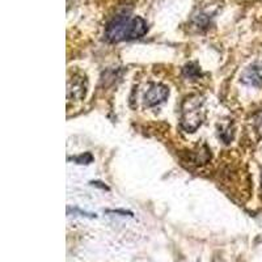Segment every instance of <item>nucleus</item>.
<instances>
[{"instance_id":"nucleus-5","label":"nucleus","mask_w":262,"mask_h":262,"mask_svg":"<svg viewBox=\"0 0 262 262\" xmlns=\"http://www.w3.org/2000/svg\"><path fill=\"white\" fill-rule=\"evenodd\" d=\"M184 71H185V75H186L188 78H196V76L201 74L200 69L194 64L186 66V67L184 69Z\"/></svg>"},{"instance_id":"nucleus-4","label":"nucleus","mask_w":262,"mask_h":262,"mask_svg":"<svg viewBox=\"0 0 262 262\" xmlns=\"http://www.w3.org/2000/svg\"><path fill=\"white\" fill-rule=\"evenodd\" d=\"M242 81L252 86H262V60L250 66L242 75Z\"/></svg>"},{"instance_id":"nucleus-3","label":"nucleus","mask_w":262,"mask_h":262,"mask_svg":"<svg viewBox=\"0 0 262 262\" xmlns=\"http://www.w3.org/2000/svg\"><path fill=\"white\" fill-rule=\"evenodd\" d=\"M168 96H169V90L167 86L161 85V84H155L144 95V102H146L147 106H155V105L165 101Z\"/></svg>"},{"instance_id":"nucleus-2","label":"nucleus","mask_w":262,"mask_h":262,"mask_svg":"<svg viewBox=\"0 0 262 262\" xmlns=\"http://www.w3.org/2000/svg\"><path fill=\"white\" fill-rule=\"evenodd\" d=\"M205 111H203V100L200 96H190L185 98L181 107V126L185 131L194 133L202 125Z\"/></svg>"},{"instance_id":"nucleus-1","label":"nucleus","mask_w":262,"mask_h":262,"mask_svg":"<svg viewBox=\"0 0 262 262\" xmlns=\"http://www.w3.org/2000/svg\"><path fill=\"white\" fill-rule=\"evenodd\" d=\"M147 30V23L139 16L121 15L107 24L105 37L109 42L130 41L143 37Z\"/></svg>"},{"instance_id":"nucleus-6","label":"nucleus","mask_w":262,"mask_h":262,"mask_svg":"<svg viewBox=\"0 0 262 262\" xmlns=\"http://www.w3.org/2000/svg\"><path fill=\"white\" fill-rule=\"evenodd\" d=\"M254 125H256V128L259 134H262V112H259L254 118Z\"/></svg>"}]
</instances>
